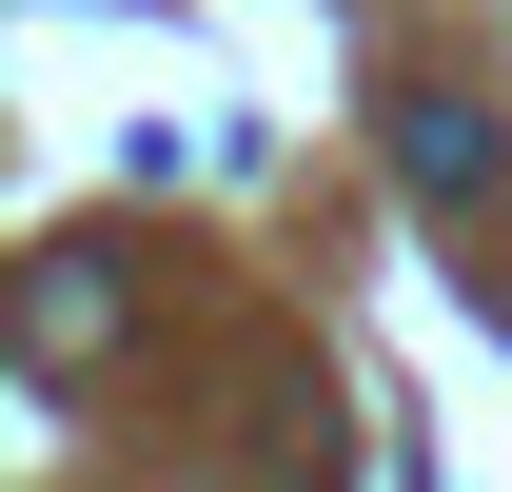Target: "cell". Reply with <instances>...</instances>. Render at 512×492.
<instances>
[{
    "instance_id": "cell-1",
    "label": "cell",
    "mask_w": 512,
    "mask_h": 492,
    "mask_svg": "<svg viewBox=\"0 0 512 492\" xmlns=\"http://www.w3.org/2000/svg\"><path fill=\"white\" fill-rule=\"evenodd\" d=\"M20 355H40V374H99V355H119V276H99V256H40V276H20Z\"/></svg>"
},
{
    "instance_id": "cell-2",
    "label": "cell",
    "mask_w": 512,
    "mask_h": 492,
    "mask_svg": "<svg viewBox=\"0 0 512 492\" xmlns=\"http://www.w3.org/2000/svg\"><path fill=\"white\" fill-rule=\"evenodd\" d=\"M394 178L434 197V217H453V197H493V119H473V99H394Z\"/></svg>"
}]
</instances>
